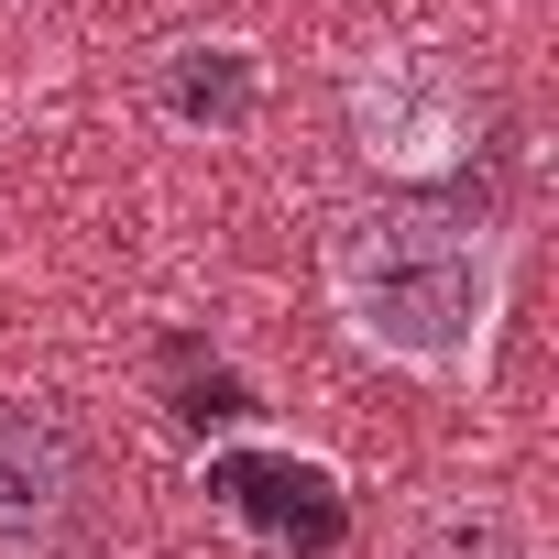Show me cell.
<instances>
[{"instance_id":"277c9868","label":"cell","mask_w":559,"mask_h":559,"mask_svg":"<svg viewBox=\"0 0 559 559\" xmlns=\"http://www.w3.org/2000/svg\"><path fill=\"white\" fill-rule=\"evenodd\" d=\"M78 493H88V461H78L67 417L0 406V559H45L78 526Z\"/></svg>"},{"instance_id":"6da1fadb","label":"cell","mask_w":559,"mask_h":559,"mask_svg":"<svg viewBox=\"0 0 559 559\" xmlns=\"http://www.w3.org/2000/svg\"><path fill=\"white\" fill-rule=\"evenodd\" d=\"M319 297L373 373L428 395H483L515 319V230L428 198H362L319 241Z\"/></svg>"},{"instance_id":"5b68a950","label":"cell","mask_w":559,"mask_h":559,"mask_svg":"<svg viewBox=\"0 0 559 559\" xmlns=\"http://www.w3.org/2000/svg\"><path fill=\"white\" fill-rule=\"evenodd\" d=\"M406 559H548V515L504 483H461V493L417 504Z\"/></svg>"},{"instance_id":"3957f363","label":"cell","mask_w":559,"mask_h":559,"mask_svg":"<svg viewBox=\"0 0 559 559\" xmlns=\"http://www.w3.org/2000/svg\"><path fill=\"white\" fill-rule=\"evenodd\" d=\"M143 99H154V121L187 132V143H241V132L263 121V99H274V67H263L252 34H176V45H154Z\"/></svg>"},{"instance_id":"7a4b0ae2","label":"cell","mask_w":559,"mask_h":559,"mask_svg":"<svg viewBox=\"0 0 559 559\" xmlns=\"http://www.w3.org/2000/svg\"><path fill=\"white\" fill-rule=\"evenodd\" d=\"M341 121H352V154L384 176V187H439L472 165L483 143V88L461 78V56L439 45H373L352 78H341Z\"/></svg>"}]
</instances>
